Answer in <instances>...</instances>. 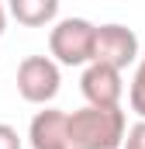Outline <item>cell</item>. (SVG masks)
I'll use <instances>...</instances> for the list:
<instances>
[{
  "mask_svg": "<svg viewBox=\"0 0 145 149\" xmlns=\"http://www.w3.org/2000/svg\"><path fill=\"white\" fill-rule=\"evenodd\" d=\"M128 135V118L117 108L86 104L69 114V146L72 149H121Z\"/></svg>",
  "mask_w": 145,
  "mask_h": 149,
  "instance_id": "cell-1",
  "label": "cell"
},
{
  "mask_svg": "<svg viewBox=\"0 0 145 149\" xmlns=\"http://www.w3.org/2000/svg\"><path fill=\"white\" fill-rule=\"evenodd\" d=\"M93 45H97V24H90L86 17H62L48 35V52L62 66L93 63Z\"/></svg>",
  "mask_w": 145,
  "mask_h": 149,
  "instance_id": "cell-2",
  "label": "cell"
},
{
  "mask_svg": "<svg viewBox=\"0 0 145 149\" xmlns=\"http://www.w3.org/2000/svg\"><path fill=\"white\" fill-rule=\"evenodd\" d=\"M59 83H62L59 63L48 59V56H28L17 66V94L28 104H48V101H55Z\"/></svg>",
  "mask_w": 145,
  "mask_h": 149,
  "instance_id": "cell-3",
  "label": "cell"
},
{
  "mask_svg": "<svg viewBox=\"0 0 145 149\" xmlns=\"http://www.w3.org/2000/svg\"><path fill=\"white\" fill-rule=\"evenodd\" d=\"M138 59V35L124 24H100L97 45H93V63H107L114 70H128Z\"/></svg>",
  "mask_w": 145,
  "mask_h": 149,
  "instance_id": "cell-4",
  "label": "cell"
},
{
  "mask_svg": "<svg viewBox=\"0 0 145 149\" xmlns=\"http://www.w3.org/2000/svg\"><path fill=\"white\" fill-rule=\"evenodd\" d=\"M79 90H83L86 104L117 108V104H121V94H124L121 70H114L107 63H90V66L83 70V76H79Z\"/></svg>",
  "mask_w": 145,
  "mask_h": 149,
  "instance_id": "cell-5",
  "label": "cell"
},
{
  "mask_svg": "<svg viewBox=\"0 0 145 149\" xmlns=\"http://www.w3.org/2000/svg\"><path fill=\"white\" fill-rule=\"evenodd\" d=\"M28 139H31V149H72L69 146V114L55 111V108L38 111L31 118Z\"/></svg>",
  "mask_w": 145,
  "mask_h": 149,
  "instance_id": "cell-6",
  "label": "cell"
},
{
  "mask_svg": "<svg viewBox=\"0 0 145 149\" xmlns=\"http://www.w3.org/2000/svg\"><path fill=\"white\" fill-rule=\"evenodd\" d=\"M7 10L24 28H45L59 17V0H7Z\"/></svg>",
  "mask_w": 145,
  "mask_h": 149,
  "instance_id": "cell-7",
  "label": "cell"
},
{
  "mask_svg": "<svg viewBox=\"0 0 145 149\" xmlns=\"http://www.w3.org/2000/svg\"><path fill=\"white\" fill-rule=\"evenodd\" d=\"M128 104H131V111L145 118V59L138 63V70L131 76V87H128Z\"/></svg>",
  "mask_w": 145,
  "mask_h": 149,
  "instance_id": "cell-8",
  "label": "cell"
},
{
  "mask_svg": "<svg viewBox=\"0 0 145 149\" xmlns=\"http://www.w3.org/2000/svg\"><path fill=\"white\" fill-rule=\"evenodd\" d=\"M124 149H145V118H142V121H135V125L128 128V135H124Z\"/></svg>",
  "mask_w": 145,
  "mask_h": 149,
  "instance_id": "cell-9",
  "label": "cell"
},
{
  "mask_svg": "<svg viewBox=\"0 0 145 149\" xmlns=\"http://www.w3.org/2000/svg\"><path fill=\"white\" fill-rule=\"evenodd\" d=\"M0 149H21L17 128H10V125H3V121H0Z\"/></svg>",
  "mask_w": 145,
  "mask_h": 149,
  "instance_id": "cell-10",
  "label": "cell"
},
{
  "mask_svg": "<svg viewBox=\"0 0 145 149\" xmlns=\"http://www.w3.org/2000/svg\"><path fill=\"white\" fill-rule=\"evenodd\" d=\"M7 14H10V10H7V7H3V0H0V35L7 31Z\"/></svg>",
  "mask_w": 145,
  "mask_h": 149,
  "instance_id": "cell-11",
  "label": "cell"
}]
</instances>
